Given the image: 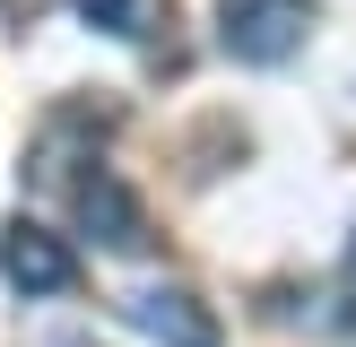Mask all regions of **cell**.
<instances>
[{"label":"cell","instance_id":"cell-6","mask_svg":"<svg viewBox=\"0 0 356 347\" xmlns=\"http://www.w3.org/2000/svg\"><path fill=\"white\" fill-rule=\"evenodd\" d=\"M339 295H348V321H356V243H348V269H339Z\"/></svg>","mask_w":356,"mask_h":347},{"label":"cell","instance_id":"cell-4","mask_svg":"<svg viewBox=\"0 0 356 347\" xmlns=\"http://www.w3.org/2000/svg\"><path fill=\"white\" fill-rule=\"evenodd\" d=\"M79 226H87L96 243H113V252H139V243H148V217H139V200H131V191H122L104 165L79 183Z\"/></svg>","mask_w":356,"mask_h":347},{"label":"cell","instance_id":"cell-3","mask_svg":"<svg viewBox=\"0 0 356 347\" xmlns=\"http://www.w3.org/2000/svg\"><path fill=\"white\" fill-rule=\"evenodd\" d=\"M122 321L148 330V339H165V347H218V312H209L200 295H183V287H139L131 304H122Z\"/></svg>","mask_w":356,"mask_h":347},{"label":"cell","instance_id":"cell-1","mask_svg":"<svg viewBox=\"0 0 356 347\" xmlns=\"http://www.w3.org/2000/svg\"><path fill=\"white\" fill-rule=\"evenodd\" d=\"M313 9L322 0H218V44L235 52V61H287L296 44L313 35Z\"/></svg>","mask_w":356,"mask_h":347},{"label":"cell","instance_id":"cell-5","mask_svg":"<svg viewBox=\"0 0 356 347\" xmlns=\"http://www.w3.org/2000/svg\"><path fill=\"white\" fill-rule=\"evenodd\" d=\"M79 17L104 26V35H122V44H148L165 26V0H79Z\"/></svg>","mask_w":356,"mask_h":347},{"label":"cell","instance_id":"cell-2","mask_svg":"<svg viewBox=\"0 0 356 347\" xmlns=\"http://www.w3.org/2000/svg\"><path fill=\"white\" fill-rule=\"evenodd\" d=\"M0 278H9L17 295H70L79 260H70V243H61V235H44V226L17 217L9 235H0Z\"/></svg>","mask_w":356,"mask_h":347}]
</instances>
